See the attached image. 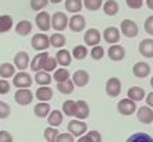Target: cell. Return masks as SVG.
I'll return each instance as SVG.
<instances>
[{"instance_id":"1","label":"cell","mask_w":153,"mask_h":142,"mask_svg":"<svg viewBox=\"0 0 153 142\" xmlns=\"http://www.w3.org/2000/svg\"><path fill=\"white\" fill-rule=\"evenodd\" d=\"M50 24H52V27L56 29L57 32H61V31H64V29L67 28L68 18H67V16H65L64 13L57 11L50 17Z\"/></svg>"},{"instance_id":"2","label":"cell","mask_w":153,"mask_h":142,"mask_svg":"<svg viewBox=\"0 0 153 142\" xmlns=\"http://www.w3.org/2000/svg\"><path fill=\"white\" fill-rule=\"evenodd\" d=\"M14 100L20 106H28L33 100L32 91H29L28 88H18V91L14 94Z\"/></svg>"},{"instance_id":"3","label":"cell","mask_w":153,"mask_h":142,"mask_svg":"<svg viewBox=\"0 0 153 142\" xmlns=\"http://www.w3.org/2000/svg\"><path fill=\"white\" fill-rule=\"evenodd\" d=\"M117 110L118 113L123 114V116H131L137 112V103L132 100V99H121L118 103H117Z\"/></svg>"},{"instance_id":"4","label":"cell","mask_w":153,"mask_h":142,"mask_svg":"<svg viewBox=\"0 0 153 142\" xmlns=\"http://www.w3.org/2000/svg\"><path fill=\"white\" fill-rule=\"evenodd\" d=\"M13 85L16 88H29L32 85V77L25 71H20L13 75Z\"/></svg>"},{"instance_id":"5","label":"cell","mask_w":153,"mask_h":142,"mask_svg":"<svg viewBox=\"0 0 153 142\" xmlns=\"http://www.w3.org/2000/svg\"><path fill=\"white\" fill-rule=\"evenodd\" d=\"M31 45H32L33 50L38 52H43L49 48L50 42H49V36H46L45 33H35L31 39Z\"/></svg>"},{"instance_id":"6","label":"cell","mask_w":153,"mask_h":142,"mask_svg":"<svg viewBox=\"0 0 153 142\" xmlns=\"http://www.w3.org/2000/svg\"><path fill=\"white\" fill-rule=\"evenodd\" d=\"M121 32L124 33V36H127V38H134L138 35L139 28H138V25L135 21L123 20L121 21Z\"/></svg>"},{"instance_id":"7","label":"cell","mask_w":153,"mask_h":142,"mask_svg":"<svg viewBox=\"0 0 153 142\" xmlns=\"http://www.w3.org/2000/svg\"><path fill=\"white\" fill-rule=\"evenodd\" d=\"M106 94L110 97H117L121 94V81L117 77H111L106 82Z\"/></svg>"},{"instance_id":"8","label":"cell","mask_w":153,"mask_h":142,"mask_svg":"<svg viewBox=\"0 0 153 142\" xmlns=\"http://www.w3.org/2000/svg\"><path fill=\"white\" fill-rule=\"evenodd\" d=\"M67 128H68V132H71L74 137H81V135H84L86 132L88 126L78 118V120H71L67 124Z\"/></svg>"},{"instance_id":"9","label":"cell","mask_w":153,"mask_h":142,"mask_svg":"<svg viewBox=\"0 0 153 142\" xmlns=\"http://www.w3.org/2000/svg\"><path fill=\"white\" fill-rule=\"evenodd\" d=\"M85 25H86L85 17L81 16V14H75V16H73L68 21V27L73 32H81V31H84Z\"/></svg>"},{"instance_id":"10","label":"cell","mask_w":153,"mask_h":142,"mask_svg":"<svg viewBox=\"0 0 153 142\" xmlns=\"http://www.w3.org/2000/svg\"><path fill=\"white\" fill-rule=\"evenodd\" d=\"M137 117L142 124H150L153 121V109L150 106H142L138 109Z\"/></svg>"},{"instance_id":"11","label":"cell","mask_w":153,"mask_h":142,"mask_svg":"<svg viewBox=\"0 0 153 142\" xmlns=\"http://www.w3.org/2000/svg\"><path fill=\"white\" fill-rule=\"evenodd\" d=\"M102 39V35L100 32L95 28H91L88 29L84 35V42L86 46H95V45H99V42Z\"/></svg>"},{"instance_id":"12","label":"cell","mask_w":153,"mask_h":142,"mask_svg":"<svg viewBox=\"0 0 153 142\" xmlns=\"http://www.w3.org/2000/svg\"><path fill=\"white\" fill-rule=\"evenodd\" d=\"M35 21H36V27L42 32H48L49 29H50V27H52V24H50V16L46 11H40L36 16Z\"/></svg>"},{"instance_id":"13","label":"cell","mask_w":153,"mask_h":142,"mask_svg":"<svg viewBox=\"0 0 153 142\" xmlns=\"http://www.w3.org/2000/svg\"><path fill=\"white\" fill-rule=\"evenodd\" d=\"M139 53L146 59H153V39L148 38V39H142L139 42Z\"/></svg>"},{"instance_id":"14","label":"cell","mask_w":153,"mask_h":142,"mask_svg":"<svg viewBox=\"0 0 153 142\" xmlns=\"http://www.w3.org/2000/svg\"><path fill=\"white\" fill-rule=\"evenodd\" d=\"M29 60H31V59H29V54L27 52H18L16 56H14V65H16L18 70L24 71V70H27L29 63H31Z\"/></svg>"},{"instance_id":"15","label":"cell","mask_w":153,"mask_h":142,"mask_svg":"<svg viewBox=\"0 0 153 142\" xmlns=\"http://www.w3.org/2000/svg\"><path fill=\"white\" fill-rule=\"evenodd\" d=\"M120 38H121L120 31H118V28H116V27H109V28H106L105 32H103V39H105L107 43H110V45L118 43Z\"/></svg>"},{"instance_id":"16","label":"cell","mask_w":153,"mask_h":142,"mask_svg":"<svg viewBox=\"0 0 153 142\" xmlns=\"http://www.w3.org/2000/svg\"><path fill=\"white\" fill-rule=\"evenodd\" d=\"M132 73L138 78H145L150 74V65L145 61H138L132 67Z\"/></svg>"},{"instance_id":"17","label":"cell","mask_w":153,"mask_h":142,"mask_svg":"<svg viewBox=\"0 0 153 142\" xmlns=\"http://www.w3.org/2000/svg\"><path fill=\"white\" fill-rule=\"evenodd\" d=\"M107 54H109V57L113 61H121L125 57V49L123 48L121 45H117V43H114V45H111L109 48V50H107Z\"/></svg>"},{"instance_id":"18","label":"cell","mask_w":153,"mask_h":142,"mask_svg":"<svg viewBox=\"0 0 153 142\" xmlns=\"http://www.w3.org/2000/svg\"><path fill=\"white\" fill-rule=\"evenodd\" d=\"M73 82H74V85L79 86V88L88 85V82H89L88 71H85V70H78V71H75L73 75Z\"/></svg>"},{"instance_id":"19","label":"cell","mask_w":153,"mask_h":142,"mask_svg":"<svg viewBox=\"0 0 153 142\" xmlns=\"http://www.w3.org/2000/svg\"><path fill=\"white\" fill-rule=\"evenodd\" d=\"M48 57H49V54L46 50H43V52H40L39 54H36V56L32 59V61L29 63L31 70H33V71H40V70L43 68V64H45V61H46Z\"/></svg>"},{"instance_id":"20","label":"cell","mask_w":153,"mask_h":142,"mask_svg":"<svg viewBox=\"0 0 153 142\" xmlns=\"http://www.w3.org/2000/svg\"><path fill=\"white\" fill-rule=\"evenodd\" d=\"M35 96L39 102H49L53 97V89L48 85H40L35 92Z\"/></svg>"},{"instance_id":"21","label":"cell","mask_w":153,"mask_h":142,"mask_svg":"<svg viewBox=\"0 0 153 142\" xmlns=\"http://www.w3.org/2000/svg\"><path fill=\"white\" fill-rule=\"evenodd\" d=\"M127 95H128V97L132 99L134 102H141L145 99L146 92L143 88H141V86H131L128 89V92H127Z\"/></svg>"},{"instance_id":"22","label":"cell","mask_w":153,"mask_h":142,"mask_svg":"<svg viewBox=\"0 0 153 142\" xmlns=\"http://www.w3.org/2000/svg\"><path fill=\"white\" fill-rule=\"evenodd\" d=\"M56 60L61 67H67V65H70L71 64V61H73V59H71V53H70L68 50H65V49H60L56 54Z\"/></svg>"},{"instance_id":"23","label":"cell","mask_w":153,"mask_h":142,"mask_svg":"<svg viewBox=\"0 0 153 142\" xmlns=\"http://www.w3.org/2000/svg\"><path fill=\"white\" fill-rule=\"evenodd\" d=\"M89 116V106L85 100L76 102V110H75V117L79 120H85Z\"/></svg>"},{"instance_id":"24","label":"cell","mask_w":153,"mask_h":142,"mask_svg":"<svg viewBox=\"0 0 153 142\" xmlns=\"http://www.w3.org/2000/svg\"><path fill=\"white\" fill-rule=\"evenodd\" d=\"M31 31H32V24H31V21H28V20H22L16 25V32L18 33V35H21V36L29 35Z\"/></svg>"},{"instance_id":"25","label":"cell","mask_w":153,"mask_h":142,"mask_svg":"<svg viewBox=\"0 0 153 142\" xmlns=\"http://www.w3.org/2000/svg\"><path fill=\"white\" fill-rule=\"evenodd\" d=\"M63 116L64 114L61 113L60 110H53V112H50V113L48 114V123H49V126H52V127H59L63 123Z\"/></svg>"},{"instance_id":"26","label":"cell","mask_w":153,"mask_h":142,"mask_svg":"<svg viewBox=\"0 0 153 142\" xmlns=\"http://www.w3.org/2000/svg\"><path fill=\"white\" fill-rule=\"evenodd\" d=\"M33 113L35 116L39 118H45L50 113V105L46 103V102H40L38 105H35V109H33Z\"/></svg>"},{"instance_id":"27","label":"cell","mask_w":153,"mask_h":142,"mask_svg":"<svg viewBox=\"0 0 153 142\" xmlns=\"http://www.w3.org/2000/svg\"><path fill=\"white\" fill-rule=\"evenodd\" d=\"M16 74V65H13L11 63H3L0 64V77L1 78H11Z\"/></svg>"},{"instance_id":"28","label":"cell","mask_w":153,"mask_h":142,"mask_svg":"<svg viewBox=\"0 0 153 142\" xmlns=\"http://www.w3.org/2000/svg\"><path fill=\"white\" fill-rule=\"evenodd\" d=\"M118 10H120V7H118V3L116 0H107L103 3V11L107 16H116Z\"/></svg>"},{"instance_id":"29","label":"cell","mask_w":153,"mask_h":142,"mask_svg":"<svg viewBox=\"0 0 153 142\" xmlns=\"http://www.w3.org/2000/svg\"><path fill=\"white\" fill-rule=\"evenodd\" d=\"M11 28H13V17L7 16V14L0 16V33L8 32Z\"/></svg>"},{"instance_id":"30","label":"cell","mask_w":153,"mask_h":142,"mask_svg":"<svg viewBox=\"0 0 153 142\" xmlns=\"http://www.w3.org/2000/svg\"><path fill=\"white\" fill-rule=\"evenodd\" d=\"M64 7L68 13H79L81 8L84 7L82 0H65Z\"/></svg>"},{"instance_id":"31","label":"cell","mask_w":153,"mask_h":142,"mask_svg":"<svg viewBox=\"0 0 153 142\" xmlns=\"http://www.w3.org/2000/svg\"><path fill=\"white\" fill-rule=\"evenodd\" d=\"M74 86L75 85H74L73 81H70V78L68 80H65V81H63V82H57V91L61 92V94H64V95L73 94Z\"/></svg>"},{"instance_id":"32","label":"cell","mask_w":153,"mask_h":142,"mask_svg":"<svg viewBox=\"0 0 153 142\" xmlns=\"http://www.w3.org/2000/svg\"><path fill=\"white\" fill-rule=\"evenodd\" d=\"M35 82L38 85H49L52 82V75L48 71H36L35 74Z\"/></svg>"},{"instance_id":"33","label":"cell","mask_w":153,"mask_h":142,"mask_svg":"<svg viewBox=\"0 0 153 142\" xmlns=\"http://www.w3.org/2000/svg\"><path fill=\"white\" fill-rule=\"evenodd\" d=\"M102 141V135L99 131H89L86 134L78 139V142H100Z\"/></svg>"},{"instance_id":"34","label":"cell","mask_w":153,"mask_h":142,"mask_svg":"<svg viewBox=\"0 0 153 142\" xmlns=\"http://www.w3.org/2000/svg\"><path fill=\"white\" fill-rule=\"evenodd\" d=\"M49 42H50V45H52L53 48H63L67 41H65V36L63 35V33L56 32L49 38Z\"/></svg>"},{"instance_id":"35","label":"cell","mask_w":153,"mask_h":142,"mask_svg":"<svg viewBox=\"0 0 153 142\" xmlns=\"http://www.w3.org/2000/svg\"><path fill=\"white\" fill-rule=\"evenodd\" d=\"M127 141L128 142H153V138L149 134H145V132H137V134L131 135Z\"/></svg>"},{"instance_id":"36","label":"cell","mask_w":153,"mask_h":142,"mask_svg":"<svg viewBox=\"0 0 153 142\" xmlns=\"http://www.w3.org/2000/svg\"><path fill=\"white\" fill-rule=\"evenodd\" d=\"M76 102L75 100H65L63 103V113L65 116H75Z\"/></svg>"},{"instance_id":"37","label":"cell","mask_w":153,"mask_h":142,"mask_svg":"<svg viewBox=\"0 0 153 142\" xmlns=\"http://www.w3.org/2000/svg\"><path fill=\"white\" fill-rule=\"evenodd\" d=\"M73 56H74V59H76V60H84L85 57L88 56V49L85 48L84 45L75 46L73 50Z\"/></svg>"},{"instance_id":"38","label":"cell","mask_w":153,"mask_h":142,"mask_svg":"<svg viewBox=\"0 0 153 142\" xmlns=\"http://www.w3.org/2000/svg\"><path fill=\"white\" fill-rule=\"evenodd\" d=\"M84 7L89 11H96L103 6V1L102 0H84Z\"/></svg>"},{"instance_id":"39","label":"cell","mask_w":153,"mask_h":142,"mask_svg":"<svg viewBox=\"0 0 153 142\" xmlns=\"http://www.w3.org/2000/svg\"><path fill=\"white\" fill-rule=\"evenodd\" d=\"M53 78H54L57 82H63V81H65V80H68V78H70L68 70H65L64 67H61V68H57L56 73H54V75H53Z\"/></svg>"},{"instance_id":"40","label":"cell","mask_w":153,"mask_h":142,"mask_svg":"<svg viewBox=\"0 0 153 142\" xmlns=\"http://www.w3.org/2000/svg\"><path fill=\"white\" fill-rule=\"evenodd\" d=\"M43 135H45V139L48 142H54L56 141V137L59 135V131H57L56 127H49V128L45 130Z\"/></svg>"},{"instance_id":"41","label":"cell","mask_w":153,"mask_h":142,"mask_svg":"<svg viewBox=\"0 0 153 142\" xmlns=\"http://www.w3.org/2000/svg\"><path fill=\"white\" fill-rule=\"evenodd\" d=\"M49 4V0H31V8L33 11H42Z\"/></svg>"},{"instance_id":"42","label":"cell","mask_w":153,"mask_h":142,"mask_svg":"<svg viewBox=\"0 0 153 142\" xmlns=\"http://www.w3.org/2000/svg\"><path fill=\"white\" fill-rule=\"evenodd\" d=\"M91 56H92L93 60H100L105 56V49L99 45H95L92 48V50H91Z\"/></svg>"},{"instance_id":"43","label":"cell","mask_w":153,"mask_h":142,"mask_svg":"<svg viewBox=\"0 0 153 142\" xmlns=\"http://www.w3.org/2000/svg\"><path fill=\"white\" fill-rule=\"evenodd\" d=\"M56 67H57L56 57H50V56H49L48 59H46V61H45L43 68H42V70H45V71L50 73V71H53V70H56Z\"/></svg>"},{"instance_id":"44","label":"cell","mask_w":153,"mask_h":142,"mask_svg":"<svg viewBox=\"0 0 153 142\" xmlns=\"http://www.w3.org/2000/svg\"><path fill=\"white\" fill-rule=\"evenodd\" d=\"M11 113V107L6 103V102L0 100V118H7Z\"/></svg>"},{"instance_id":"45","label":"cell","mask_w":153,"mask_h":142,"mask_svg":"<svg viewBox=\"0 0 153 142\" xmlns=\"http://www.w3.org/2000/svg\"><path fill=\"white\" fill-rule=\"evenodd\" d=\"M54 142H74V135L71 132H64V134H59L56 137Z\"/></svg>"},{"instance_id":"46","label":"cell","mask_w":153,"mask_h":142,"mask_svg":"<svg viewBox=\"0 0 153 142\" xmlns=\"http://www.w3.org/2000/svg\"><path fill=\"white\" fill-rule=\"evenodd\" d=\"M10 92V84L6 81V78L0 80V95H7Z\"/></svg>"},{"instance_id":"47","label":"cell","mask_w":153,"mask_h":142,"mask_svg":"<svg viewBox=\"0 0 153 142\" xmlns=\"http://www.w3.org/2000/svg\"><path fill=\"white\" fill-rule=\"evenodd\" d=\"M125 1H127V6L134 10H138L143 6V0H125Z\"/></svg>"},{"instance_id":"48","label":"cell","mask_w":153,"mask_h":142,"mask_svg":"<svg viewBox=\"0 0 153 142\" xmlns=\"http://www.w3.org/2000/svg\"><path fill=\"white\" fill-rule=\"evenodd\" d=\"M145 31L146 33H149V35L153 36V16L148 17L145 20Z\"/></svg>"},{"instance_id":"49","label":"cell","mask_w":153,"mask_h":142,"mask_svg":"<svg viewBox=\"0 0 153 142\" xmlns=\"http://www.w3.org/2000/svg\"><path fill=\"white\" fill-rule=\"evenodd\" d=\"M0 142H13V137L8 131H0Z\"/></svg>"},{"instance_id":"50","label":"cell","mask_w":153,"mask_h":142,"mask_svg":"<svg viewBox=\"0 0 153 142\" xmlns=\"http://www.w3.org/2000/svg\"><path fill=\"white\" fill-rule=\"evenodd\" d=\"M146 105L150 106V107L153 109V92L148 94V96H146Z\"/></svg>"},{"instance_id":"51","label":"cell","mask_w":153,"mask_h":142,"mask_svg":"<svg viewBox=\"0 0 153 142\" xmlns=\"http://www.w3.org/2000/svg\"><path fill=\"white\" fill-rule=\"evenodd\" d=\"M146 6H148V8L153 10V0H146Z\"/></svg>"},{"instance_id":"52","label":"cell","mask_w":153,"mask_h":142,"mask_svg":"<svg viewBox=\"0 0 153 142\" xmlns=\"http://www.w3.org/2000/svg\"><path fill=\"white\" fill-rule=\"evenodd\" d=\"M50 3H53V4H59V3H61L63 0H49Z\"/></svg>"},{"instance_id":"53","label":"cell","mask_w":153,"mask_h":142,"mask_svg":"<svg viewBox=\"0 0 153 142\" xmlns=\"http://www.w3.org/2000/svg\"><path fill=\"white\" fill-rule=\"evenodd\" d=\"M150 86H152V88H153V77L150 78Z\"/></svg>"}]
</instances>
